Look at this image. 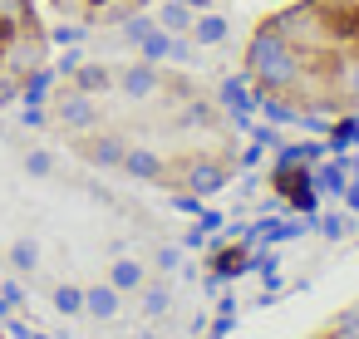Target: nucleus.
Wrapping results in <instances>:
<instances>
[{
	"mask_svg": "<svg viewBox=\"0 0 359 339\" xmlns=\"http://www.w3.org/2000/svg\"><path fill=\"white\" fill-rule=\"evenodd\" d=\"M305 69H310V60H305L271 20L256 25V35L246 40V79H251L261 94H290Z\"/></svg>",
	"mask_w": 359,
	"mask_h": 339,
	"instance_id": "1",
	"label": "nucleus"
},
{
	"mask_svg": "<svg viewBox=\"0 0 359 339\" xmlns=\"http://www.w3.org/2000/svg\"><path fill=\"white\" fill-rule=\"evenodd\" d=\"M45 50H50V35H45L40 25L11 30V40L0 45V74H11V79H25V74L45 69Z\"/></svg>",
	"mask_w": 359,
	"mask_h": 339,
	"instance_id": "2",
	"label": "nucleus"
},
{
	"mask_svg": "<svg viewBox=\"0 0 359 339\" xmlns=\"http://www.w3.org/2000/svg\"><path fill=\"white\" fill-rule=\"evenodd\" d=\"M177 182H182V192H192V197H212V192H222V187L231 182V162H226V158H212V153H192V158L177 167Z\"/></svg>",
	"mask_w": 359,
	"mask_h": 339,
	"instance_id": "3",
	"label": "nucleus"
},
{
	"mask_svg": "<svg viewBox=\"0 0 359 339\" xmlns=\"http://www.w3.org/2000/svg\"><path fill=\"white\" fill-rule=\"evenodd\" d=\"M55 123H60L65 133H74V138L94 133V128H99V104H94V94H84V89L60 94V99H55Z\"/></svg>",
	"mask_w": 359,
	"mask_h": 339,
	"instance_id": "4",
	"label": "nucleus"
},
{
	"mask_svg": "<svg viewBox=\"0 0 359 339\" xmlns=\"http://www.w3.org/2000/svg\"><path fill=\"white\" fill-rule=\"evenodd\" d=\"M330 89H334L339 109H359V45H344L330 60Z\"/></svg>",
	"mask_w": 359,
	"mask_h": 339,
	"instance_id": "5",
	"label": "nucleus"
},
{
	"mask_svg": "<svg viewBox=\"0 0 359 339\" xmlns=\"http://www.w3.org/2000/svg\"><path fill=\"white\" fill-rule=\"evenodd\" d=\"M217 104H222V109H226V113H231V118L246 128V123H251V113H256V104H261V89H256V84L246 79V69H241V74L222 79V89H217Z\"/></svg>",
	"mask_w": 359,
	"mask_h": 339,
	"instance_id": "6",
	"label": "nucleus"
},
{
	"mask_svg": "<svg viewBox=\"0 0 359 339\" xmlns=\"http://www.w3.org/2000/svg\"><path fill=\"white\" fill-rule=\"evenodd\" d=\"M114 89H118L123 99H133V104H143V99H153V94L163 89V74H158V64H148V60H138V64H128L123 74H114Z\"/></svg>",
	"mask_w": 359,
	"mask_h": 339,
	"instance_id": "7",
	"label": "nucleus"
},
{
	"mask_svg": "<svg viewBox=\"0 0 359 339\" xmlns=\"http://www.w3.org/2000/svg\"><path fill=\"white\" fill-rule=\"evenodd\" d=\"M118 172H128L133 182H163L168 177V158L153 153V148H128L123 162H118Z\"/></svg>",
	"mask_w": 359,
	"mask_h": 339,
	"instance_id": "8",
	"label": "nucleus"
},
{
	"mask_svg": "<svg viewBox=\"0 0 359 339\" xmlns=\"http://www.w3.org/2000/svg\"><path fill=\"white\" fill-rule=\"evenodd\" d=\"M123 153H128V143H123L118 133H89V138H84V162H89V167H118Z\"/></svg>",
	"mask_w": 359,
	"mask_h": 339,
	"instance_id": "9",
	"label": "nucleus"
},
{
	"mask_svg": "<svg viewBox=\"0 0 359 339\" xmlns=\"http://www.w3.org/2000/svg\"><path fill=\"white\" fill-rule=\"evenodd\" d=\"M192 45H202V50H217V45H226L231 40V20L222 15V11H202L197 20H192Z\"/></svg>",
	"mask_w": 359,
	"mask_h": 339,
	"instance_id": "10",
	"label": "nucleus"
},
{
	"mask_svg": "<svg viewBox=\"0 0 359 339\" xmlns=\"http://www.w3.org/2000/svg\"><path fill=\"white\" fill-rule=\"evenodd\" d=\"M118 310H123V295L104 280V285H89L84 290V314L89 319H99V324H109V319H118Z\"/></svg>",
	"mask_w": 359,
	"mask_h": 339,
	"instance_id": "11",
	"label": "nucleus"
},
{
	"mask_svg": "<svg viewBox=\"0 0 359 339\" xmlns=\"http://www.w3.org/2000/svg\"><path fill=\"white\" fill-rule=\"evenodd\" d=\"M241 270H251V246H246V241H236V246H217V256H212V275H217V280H231V275H241Z\"/></svg>",
	"mask_w": 359,
	"mask_h": 339,
	"instance_id": "12",
	"label": "nucleus"
},
{
	"mask_svg": "<svg viewBox=\"0 0 359 339\" xmlns=\"http://www.w3.org/2000/svg\"><path fill=\"white\" fill-rule=\"evenodd\" d=\"M315 6L334 20V30L354 45V35H359V0H315Z\"/></svg>",
	"mask_w": 359,
	"mask_h": 339,
	"instance_id": "13",
	"label": "nucleus"
},
{
	"mask_svg": "<svg viewBox=\"0 0 359 339\" xmlns=\"http://www.w3.org/2000/svg\"><path fill=\"white\" fill-rule=\"evenodd\" d=\"M143 280H148V270H143V261H133V256H118V261L109 265V285H114L118 295L143 290Z\"/></svg>",
	"mask_w": 359,
	"mask_h": 339,
	"instance_id": "14",
	"label": "nucleus"
},
{
	"mask_svg": "<svg viewBox=\"0 0 359 339\" xmlns=\"http://www.w3.org/2000/svg\"><path fill=\"white\" fill-rule=\"evenodd\" d=\"M153 20H158V30H168V35H187L192 20H197V11L187 6V0H163Z\"/></svg>",
	"mask_w": 359,
	"mask_h": 339,
	"instance_id": "15",
	"label": "nucleus"
},
{
	"mask_svg": "<svg viewBox=\"0 0 359 339\" xmlns=\"http://www.w3.org/2000/svg\"><path fill=\"white\" fill-rule=\"evenodd\" d=\"M310 182H315V192H325V197H339V192L349 187V172H344V153H339L334 162H320V167H310Z\"/></svg>",
	"mask_w": 359,
	"mask_h": 339,
	"instance_id": "16",
	"label": "nucleus"
},
{
	"mask_svg": "<svg viewBox=\"0 0 359 339\" xmlns=\"http://www.w3.org/2000/svg\"><path fill=\"white\" fill-rule=\"evenodd\" d=\"M74 89H84V94L99 99V94L114 89V69H109V64H79V69H74Z\"/></svg>",
	"mask_w": 359,
	"mask_h": 339,
	"instance_id": "17",
	"label": "nucleus"
},
{
	"mask_svg": "<svg viewBox=\"0 0 359 339\" xmlns=\"http://www.w3.org/2000/svg\"><path fill=\"white\" fill-rule=\"evenodd\" d=\"M256 113H266L271 123H300V104H295L290 94H261Z\"/></svg>",
	"mask_w": 359,
	"mask_h": 339,
	"instance_id": "18",
	"label": "nucleus"
},
{
	"mask_svg": "<svg viewBox=\"0 0 359 339\" xmlns=\"http://www.w3.org/2000/svg\"><path fill=\"white\" fill-rule=\"evenodd\" d=\"M11 265H15L20 275H35V270H40V241H35V236L11 241Z\"/></svg>",
	"mask_w": 359,
	"mask_h": 339,
	"instance_id": "19",
	"label": "nucleus"
},
{
	"mask_svg": "<svg viewBox=\"0 0 359 339\" xmlns=\"http://www.w3.org/2000/svg\"><path fill=\"white\" fill-rule=\"evenodd\" d=\"M25 25H40L30 0H0V30H25Z\"/></svg>",
	"mask_w": 359,
	"mask_h": 339,
	"instance_id": "20",
	"label": "nucleus"
},
{
	"mask_svg": "<svg viewBox=\"0 0 359 339\" xmlns=\"http://www.w3.org/2000/svg\"><path fill=\"white\" fill-rule=\"evenodd\" d=\"M118 30H123V40H128V45H143V40L158 30V20H153V15H138V11H128V15L118 20Z\"/></svg>",
	"mask_w": 359,
	"mask_h": 339,
	"instance_id": "21",
	"label": "nucleus"
},
{
	"mask_svg": "<svg viewBox=\"0 0 359 339\" xmlns=\"http://www.w3.org/2000/svg\"><path fill=\"white\" fill-rule=\"evenodd\" d=\"M325 138H330V148H334V153H344L349 143H359V118H339V123H330V133H325Z\"/></svg>",
	"mask_w": 359,
	"mask_h": 339,
	"instance_id": "22",
	"label": "nucleus"
},
{
	"mask_svg": "<svg viewBox=\"0 0 359 339\" xmlns=\"http://www.w3.org/2000/svg\"><path fill=\"white\" fill-rule=\"evenodd\" d=\"M55 310L60 314H84V290L79 285H55Z\"/></svg>",
	"mask_w": 359,
	"mask_h": 339,
	"instance_id": "23",
	"label": "nucleus"
},
{
	"mask_svg": "<svg viewBox=\"0 0 359 339\" xmlns=\"http://www.w3.org/2000/svg\"><path fill=\"white\" fill-rule=\"evenodd\" d=\"M168 305H172V290H168V285H143V314H148V319H158Z\"/></svg>",
	"mask_w": 359,
	"mask_h": 339,
	"instance_id": "24",
	"label": "nucleus"
},
{
	"mask_svg": "<svg viewBox=\"0 0 359 339\" xmlns=\"http://www.w3.org/2000/svg\"><path fill=\"white\" fill-rule=\"evenodd\" d=\"M325 334H330V339H359V305H354V310H339Z\"/></svg>",
	"mask_w": 359,
	"mask_h": 339,
	"instance_id": "25",
	"label": "nucleus"
},
{
	"mask_svg": "<svg viewBox=\"0 0 359 339\" xmlns=\"http://www.w3.org/2000/svg\"><path fill=\"white\" fill-rule=\"evenodd\" d=\"M315 226H320V236H325V241H344V236H349V216H339V212L320 216Z\"/></svg>",
	"mask_w": 359,
	"mask_h": 339,
	"instance_id": "26",
	"label": "nucleus"
},
{
	"mask_svg": "<svg viewBox=\"0 0 359 339\" xmlns=\"http://www.w3.org/2000/svg\"><path fill=\"white\" fill-rule=\"evenodd\" d=\"M25 172L30 177H55V158L45 148H35V153H25Z\"/></svg>",
	"mask_w": 359,
	"mask_h": 339,
	"instance_id": "27",
	"label": "nucleus"
},
{
	"mask_svg": "<svg viewBox=\"0 0 359 339\" xmlns=\"http://www.w3.org/2000/svg\"><path fill=\"white\" fill-rule=\"evenodd\" d=\"M153 265H158L163 275H172V270L182 265V251H177V246H158V256H153Z\"/></svg>",
	"mask_w": 359,
	"mask_h": 339,
	"instance_id": "28",
	"label": "nucleus"
},
{
	"mask_svg": "<svg viewBox=\"0 0 359 339\" xmlns=\"http://www.w3.org/2000/svg\"><path fill=\"white\" fill-rule=\"evenodd\" d=\"M84 64V50H74V45H65V55H60V64H50L55 74H74Z\"/></svg>",
	"mask_w": 359,
	"mask_h": 339,
	"instance_id": "29",
	"label": "nucleus"
},
{
	"mask_svg": "<svg viewBox=\"0 0 359 339\" xmlns=\"http://www.w3.org/2000/svg\"><path fill=\"white\" fill-rule=\"evenodd\" d=\"M84 40V25H60V30H50V45H79Z\"/></svg>",
	"mask_w": 359,
	"mask_h": 339,
	"instance_id": "30",
	"label": "nucleus"
},
{
	"mask_svg": "<svg viewBox=\"0 0 359 339\" xmlns=\"http://www.w3.org/2000/svg\"><path fill=\"white\" fill-rule=\"evenodd\" d=\"M339 197H344V207H349V212L359 216V177H349V187H344Z\"/></svg>",
	"mask_w": 359,
	"mask_h": 339,
	"instance_id": "31",
	"label": "nucleus"
},
{
	"mask_svg": "<svg viewBox=\"0 0 359 339\" xmlns=\"http://www.w3.org/2000/svg\"><path fill=\"white\" fill-rule=\"evenodd\" d=\"M20 123H25V128H40V123H45V109H30V104H25V113H20Z\"/></svg>",
	"mask_w": 359,
	"mask_h": 339,
	"instance_id": "32",
	"label": "nucleus"
},
{
	"mask_svg": "<svg viewBox=\"0 0 359 339\" xmlns=\"http://www.w3.org/2000/svg\"><path fill=\"white\" fill-rule=\"evenodd\" d=\"M138 339H158V334H153V329H143V334H138Z\"/></svg>",
	"mask_w": 359,
	"mask_h": 339,
	"instance_id": "33",
	"label": "nucleus"
},
{
	"mask_svg": "<svg viewBox=\"0 0 359 339\" xmlns=\"http://www.w3.org/2000/svg\"><path fill=\"white\" fill-rule=\"evenodd\" d=\"M320 339H330V334H320Z\"/></svg>",
	"mask_w": 359,
	"mask_h": 339,
	"instance_id": "34",
	"label": "nucleus"
},
{
	"mask_svg": "<svg viewBox=\"0 0 359 339\" xmlns=\"http://www.w3.org/2000/svg\"><path fill=\"white\" fill-rule=\"evenodd\" d=\"M354 45H359V35H354Z\"/></svg>",
	"mask_w": 359,
	"mask_h": 339,
	"instance_id": "35",
	"label": "nucleus"
},
{
	"mask_svg": "<svg viewBox=\"0 0 359 339\" xmlns=\"http://www.w3.org/2000/svg\"><path fill=\"white\" fill-rule=\"evenodd\" d=\"M212 6H217V0H212Z\"/></svg>",
	"mask_w": 359,
	"mask_h": 339,
	"instance_id": "36",
	"label": "nucleus"
}]
</instances>
